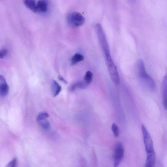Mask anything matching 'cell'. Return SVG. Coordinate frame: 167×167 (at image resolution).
<instances>
[{"mask_svg":"<svg viewBox=\"0 0 167 167\" xmlns=\"http://www.w3.org/2000/svg\"><path fill=\"white\" fill-rule=\"evenodd\" d=\"M58 79L59 80H60L61 81H62L63 82H64L66 84H67V82L66 80H65L63 77L62 76H59L58 77Z\"/></svg>","mask_w":167,"mask_h":167,"instance_id":"obj_19","label":"cell"},{"mask_svg":"<svg viewBox=\"0 0 167 167\" xmlns=\"http://www.w3.org/2000/svg\"><path fill=\"white\" fill-rule=\"evenodd\" d=\"M36 13L46 12L48 9V5L47 2L43 0L39 1L36 3Z\"/></svg>","mask_w":167,"mask_h":167,"instance_id":"obj_7","label":"cell"},{"mask_svg":"<svg viewBox=\"0 0 167 167\" xmlns=\"http://www.w3.org/2000/svg\"><path fill=\"white\" fill-rule=\"evenodd\" d=\"M62 90V87L55 80H53L51 85V91L54 97L58 96Z\"/></svg>","mask_w":167,"mask_h":167,"instance_id":"obj_9","label":"cell"},{"mask_svg":"<svg viewBox=\"0 0 167 167\" xmlns=\"http://www.w3.org/2000/svg\"><path fill=\"white\" fill-rule=\"evenodd\" d=\"M17 163V159H14L8 164L6 167H16Z\"/></svg>","mask_w":167,"mask_h":167,"instance_id":"obj_18","label":"cell"},{"mask_svg":"<svg viewBox=\"0 0 167 167\" xmlns=\"http://www.w3.org/2000/svg\"><path fill=\"white\" fill-rule=\"evenodd\" d=\"M49 117L48 113L46 112H42L39 114L37 118V121L39 122L40 121L47 119Z\"/></svg>","mask_w":167,"mask_h":167,"instance_id":"obj_15","label":"cell"},{"mask_svg":"<svg viewBox=\"0 0 167 167\" xmlns=\"http://www.w3.org/2000/svg\"><path fill=\"white\" fill-rule=\"evenodd\" d=\"M84 59V56L80 54L77 53L72 57L71 59L72 65H75L78 63L82 62Z\"/></svg>","mask_w":167,"mask_h":167,"instance_id":"obj_12","label":"cell"},{"mask_svg":"<svg viewBox=\"0 0 167 167\" xmlns=\"http://www.w3.org/2000/svg\"><path fill=\"white\" fill-rule=\"evenodd\" d=\"M67 19L69 25L75 27L82 26L85 21V18L83 16L77 12H72L69 13Z\"/></svg>","mask_w":167,"mask_h":167,"instance_id":"obj_2","label":"cell"},{"mask_svg":"<svg viewBox=\"0 0 167 167\" xmlns=\"http://www.w3.org/2000/svg\"><path fill=\"white\" fill-rule=\"evenodd\" d=\"M24 3L28 9H30L34 13H36V2L33 0H26L24 1Z\"/></svg>","mask_w":167,"mask_h":167,"instance_id":"obj_11","label":"cell"},{"mask_svg":"<svg viewBox=\"0 0 167 167\" xmlns=\"http://www.w3.org/2000/svg\"><path fill=\"white\" fill-rule=\"evenodd\" d=\"M8 51L6 49L0 50V59H3L7 54Z\"/></svg>","mask_w":167,"mask_h":167,"instance_id":"obj_17","label":"cell"},{"mask_svg":"<svg viewBox=\"0 0 167 167\" xmlns=\"http://www.w3.org/2000/svg\"><path fill=\"white\" fill-rule=\"evenodd\" d=\"M142 130L146 153L154 151V150L152 138L144 125H142Z\"/></svg>","mask_w":167,"mask_h":167,"instance_id":"obj_4","label":"cell"},{"mask_svg":"<svg viewBox=\"0 0 167 167\" xmlns=\"http://www.w3.org/2000/svg\"><path fill=\"white\" fill-rule=\"evenodd\" d=\"M9 91V87L6 80L3 75H0V96H6Z\"/></svg>","mask_w":167,"mask_h":167,"instance_id":"obj_5","label":"cell"},{"mask_svg":"<svg viewBox=\"0 0 167 167\" xmlns=\"http://www.w3.org/2000/svg\"><path fill=\"white\" fill-rule=\"evenodd\" d=\"M124 156V149L123 145L121 142H118L114 149V167L119 166L123 160Z\"/></svg>","mask_w":167,"mask_h":167,"instance_id":"obj_3","label":"cell"},{"mask_svg":"<svg viewBox=\"0 0 167 167\" xmlns=\"http://www.w3.org/2000/svg\"><path fill=\"white\" fill-rule=\"evenodd\" d=\"M40 126L44 129L47 130L50 127V122L47 119L38 122Z\"/></svg>","mask_w":167,"mask_h":167,"instance_id":"obj_13","label":"cell"},{"mask_svg":"<svg viewBox=\"0 0 167 167\" xmlns=\"http://www.w3.org/2000/svg\"><path fill=\"white\" fill-rule=\"evenodd\" d=\"M89 85L85 81H80L72 85L71 88V90L72 91H74L78 88H85L88 87Z\"/></svg>","mask_w":167,"mask_h":167,"instance_id":"obj_10","label":"cell"},{"mask_svg":"<svg viewBox=\"0 0 167 167\" xmlns=\"http://www.w3.org/2000/svg\"><path fill=\"white\" fill-rule=\"evenodd\" d=\"M93 76L92 73L91 71H88L85 76L84 81L89 85L92 82Z\"/></svg>","mask_w":167,"mask_h":167,"instance_id":"obj_14","label":"cell"},{"mask_svg":"<svg viewBox=\"0 0 167 167\" xmlns=\"http://www.w3.org/2000/svg\"><path fill=\"white\" fill-rule=\"evenodd\" d=\"M112 131L114 136L117 137L119 136L120 134V130L117 124L115 123L113 124L112 126Z\"/></svg>","mask_w":167,"mask_h":167,"instance_id":"obj_16","label":"cell"},{"mask_svg":"<svg viewBox=\"0 0 167 167\" xmlns=\"http://www.w3.org/2000/svg\"><path fill=\"white\" fill-rule=\"evenodd\" d=\"M145 167H156V154L154 151L147 153Z\"/></svg>","mask_w":167,"mask_h":167,"instance_id":"obj_6","label":"cell"},{"mask_svg":"<svg viewBox=\"0 0 167 167\" xmlns=\"http://www.w3.org/2000/svg\"><path fill=\"white\" fill-rule=\"evenodd\" d=\"M167 76H165L163 81L162 84V95H163V104L164 108L167 109Z\"/></svg>","mask_w":167,"mask_h":167,"instance_id":"obj_8","label":"cell"},{"mask_svg":"<svg viewBox=\"0 0 167 167\" xmlns=\"http://www.w3.org/2000/svg\"><path fill=\"white\" fill-rule=\"evenodd\" d=\"M136 70L138 76L144 87L150 91H155L156 88L155 82L146 72L143 61L142 60L137 61Z\"/></svg>","mask_w":167,"mask_h":167,"instance_id":"obj_1","label":"cell"}]
</instances>
